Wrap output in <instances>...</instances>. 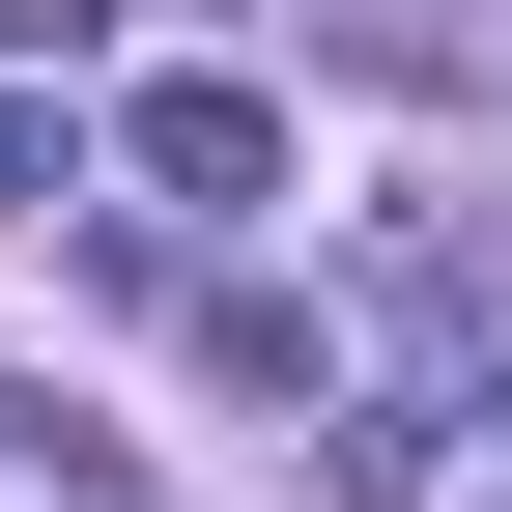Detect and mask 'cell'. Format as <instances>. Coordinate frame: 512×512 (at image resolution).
Segmentation results:
<instances>
[{
    "label": "cell",
    "instance_id": "cell-1",
    "mask_svg": "<svg viewBox=\"0 0 512 512\" xmlns=\"http://www.w3.org/2000/svg\"><path fill=\"white\" fill-rule=\"evenodd\" d=\"M114 143H143V200H285V86H228V57H171Z\"/></svg>",
    "mask_w": 512,
    "mask_h": 512
},
{
    "label": "cell",
    "instance_id": "cell-2",
    "mask_svg": "<svg viewBox=\"0 0 512 512\" xmlns=\"http://www.w3.org/2000/svg\"><path fill=\"white\" fill-rule=\"evenodd\" d=\"M0 200H86V143H57V114H29V86H0Z\"/></svg>",
    "mask_w": 512,
    "mask_h": 512
}]
</instances>
